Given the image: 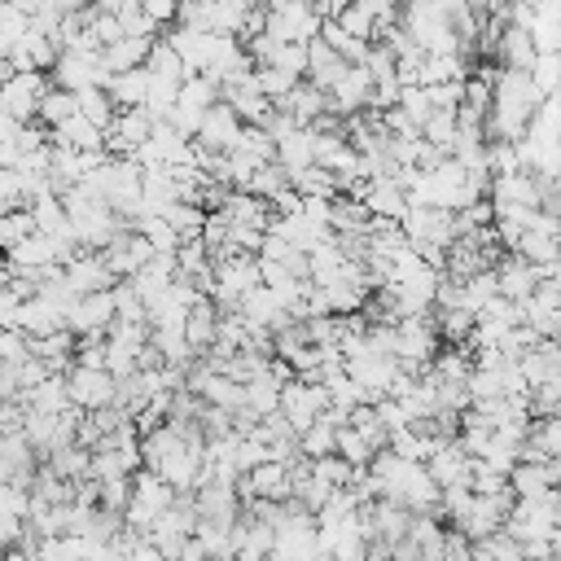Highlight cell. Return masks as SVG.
Wrapping results in <instances>:
<instances>
[{
	"instance_id": "obj_1",
	"label": "cell",
	"mask_w": 561,
	"mask_h": 561,
	"mask_svg": "<svg viewBox=\"0 0 561 561\" xmlns=\"http://www.w3.org/2000/svg\"><path fill=\"white\" fill-rule=\"evenodd\" d=\"M320 22H324V18L316 13V4H307V0H276V4H267L263 31H267L272 39L307 44V39L320 35Z\"/></svg>"
},
{
	"instance_id": "obj_2",
	"label": "cell",
	"mask_w": 561,
	"mask_h": 561,
	"mask_svg": "<svg viewBox=\"0 0 561 561\" xmlns=\"http://www.w3.org/2000/svg\"><path fill=\"white\" fill-rule=\"evenodd\" d=\"M175 500V491L158 478V473H149V469H136L131 473V495H127V508H123V522L131 526V530H140L145 535V526L167 508Z\"/></svg>"
},
{
	"instance_id": "obj_3",
	"label": "cell",
	"mask_w": 561,
	"mask_h": 561,
	"mask_svg": "<svg viewBox=\"0 0 561 561\" xmlns=\"http://www.w3.org/2000/svg\"><path fill=\"white\" fill-rule=\"evenodd\" d=\"M110 70L101 61V53H75V48H61L57 61L48 66V83L53 88H66V92H79V88H105Z\"/></svg>"
},
{
	"instance_id": "obj_4",
	"label": "cell",
	"mask_w": 561,
	"mask_h": 561,
	"mask_svg": "<svg viewBox=\"0 0 561 561\" xmlns=\"http://www.w3.org/2000/svg\"><path fill=\"white\" fill-rule=\"evenodd\" d=\"M324 403H329V394H324V386H320V381H307V377H289V381H280L276 412L289 421V430H294V434H298V430H307V425L324 412Z\"/></svg>"
},
{
	"instance_id": "obj_5",
	"label": "cell",
	"mask_w": 561,
	"mask_h": 561,
	"mask_svg": "<svg viewBox=\"0 0 561 561\" xmlns=\"http://www.w3.org/2000/svg\"><path fill=\"white\" fill-rule=\"evenodd\" d=\"M66 394H70V408L79 412H101L114 403V377L105 368H88V364H70L66 373Z\"/></svg>"
},
{
	"instance_id": "obj_6",
	"label": "cell",
	"mask_w": 561,
	"mask_h": 561,
	"mask_svg": "<svg viewBox=\"0 0 561 561\" xmlns=\"http://www.w3.org/2000/svg\"><path fill=\"white\" fill-rule=\"evenodd\" d=\"M237 500H289V460H259L237 473Z\"/></svg>"
},
{
	"instance_id": "obj_7",
	"label": "cell",
	"mask_w": 561,
	"mask_h": 561,
	"mask_svg": "<svg viewBox=\"0 0 561 561\" xmlns=\"http://www.w3.org/2000/svg\"><path fill=\"white\" fill-rule=\"evenodd\" d=\"M368 96H373V75H368L364 66H346V70L337 75V83L324 92V101H329V110H333L337 118L368 110Z\"/></svg>"
},
{
	"instance_id": "obj_8",
	"label": "cell",
	"mask_w": 561,
	"mask_h": 561,
	"mask_svg": "<svg viewBox=\"0 0 561 561\" xmlns=\"http://www.w3.org/2000/svg\"><path fill=\"white\" fill-rule=\"evenodd\" d=\"M149 127H153V118H149V110H145V105L118 110V114H114V123L105 127V153H110V158H127V153L149 136Z\"/></svg>"
},
{
	"instance_id": "obj_9",
	"label": "cell",
	"mask_w": 561,
	"mask_h": 561,
	"mask_svg": "<svg viewBox=\"0 0 561 561\" xmlns=\"http://www.w3.org/2000/svg\"><path fill=\"white\" fill-rule=\"evenodd\" d=\"M114 320V298L110 289H92V294H79L66 311V329L79 337V333H105Z\"/></svg>"
},
{
	"instance_id": "obj_10",
	"label": "cell",
	"mask_w": 561,
	"mask_h": 561,
	"mask_svg": "<svg viewBox=\"0 0 561 561\" xmlns=\"http://www.w3.org/2000/svg\"><path fill=\"white\" fill-rule=\"evenodd\" d=\"M250 66H254V61H250V53H245V44H241L237 35H215V48H210L202 75H206L210 83H228V79H241Z\"/></svg>"
},
{
	"instance_id": "obj_11",
	"label": "cell",
	"mask_w": 561,
	"mask_h": 561,
	"mask_svg": "<svg viewBox=\"0 0 561 561\" xmlns=\"http://www.w3.org/2000/svg\"><path fill=\"white\" fill-rule=\"evenodd\" d=\"M561 482V465L557 460H517L508 469V491L513 500H535L543 491H552Z\"/></svg>"
},
{
	"instance_id": "obj_12",
	"label": "cell",
	"mask_w": 561,
	"mask_h": 561,
	"mask_svg": "<svg viewBox=\"0 0 561 561\" xmlns=\"http://www.w3.org/2000/svg\"><path fill=\"white\" fill-rule=\"evenodd\" d=\"M35 465H39V456H35V447L22 438V430H18V434H0V482L31 486Z\"/></svg>"
},
{
	"instance_id": "obj_13",
	"label": "cell",
	"mask_w": 561,
	"mask_h": 561,
	"mask_svg": "<svg viewBox=\"0 0 561 561\" xmlns=\"http://www.w3.org/2000/svg\"><path fill=\"white\" fill-rule=\"evenodd\" d=\"M61 276H66V285H70L75 294H92V289H110V285H114V276H110L101 250H79L75 259L61 263Z\"/></svg>"
},
{
	"instance_id": "obj_14",
	"label": "cell",
	"mask_w": 561,
	"mask_h": 561,
	"mask_svg": "<svg viewBox=\"0 0 561 561\" xmlns=\"http://www.w3.org/2000/svg\"><path fill=\"white\" fill-rule=\"evenodd\" d=\"M491 272H495V289H500V298H508V302H522V298L535 289V280H539V267L526 263L522 254H500Z\"/></svg>"
},
{
	"instance_id": "obj_15",
	"label": "cell",
	"mask_w": 561,
	"mask_h": 561,
	"mask_svg": "<svg viewBox=\"0 0 561 561\" xmlns=\"http://www.w3.org/2000/svg\"><path fill=\"white\" fill-rule=\"evenodd\" d=\"M469 460H473V456H465V451L456 447V438H447V443H438V447L425 456V469H430V478H434L438 491H443V486H469Z\"/></svg>"
},
{
	"instance_id": "obj_16",
	"label": "cell",
	"mask_w": 561,
	"mask_h": 561,
	"mask_svg": "<svg viewBox=\"0 0 561 561\" xmlns=\"http://www.w3.org/2000/svg\"><path fill=\"white\" fill-rule=\"evenodd\" d=\"M13 329H18V333H26V342H31V337H44V333H53V329H66V311H61L57 302H48V298L31 294V298H22Z\"/></svg>"
},
{
	"instance_id": "obj_17",
	"label": "cell",
	"mask_w": 561,
	"mask_h": 561,
	"mask_svg": "<svg viewBox=\"0 0 561 561\" xmlns=\"http://www.w3.org/2000/svg\"><path fill=\"white\" fill-rule=\"evenodd\" d=\"M237 131H241V118L224 105V101H215L206 114H202V127H197V145H206V149H215V153H224V149H232L237 145Z\"/></svg>"
},
{
	"instance_id": "obj_18",
	"label": "cell",
	"mask_w": 561,
	"mask_h": 561,
	"mask_svg": "<svg viewBox=\"0 0 561 561\" xmlns=\"http://www.w3.org/2000/svg\"><path fill=\"white\" fill-rule=\"evenodd\" d=\"M215 210H219L228 224H250V228H263V232H267V215H272V206H267L263 197L245 193V188H228Z\"/></svg>"
},
{
	"instance_id": "obj_19",
	"label": "cell",
	"mask_w": 561,
	"mask_h": 561,
	"mask_svg": "<svg viewBox=\"0 0 561 561\" xmlns=\"http://www.w3.org/2000/svg\"><path fill=\"white\" fill-rule=\"evenodd\" d=\"M346 70V61L316 35V39H307V70H302V79L311 83V88H320V92H329L333 83H337V75Z\"/></svg>"
},
{
	"instance_id": "obj_20",
	"label": "cell",
	"mask_w": 561,
	"mask_h": 561,
	"mask_svg": "<svg viewBox=\"0 0 561 561\" xmlns=\"http://www.w3.org/2000/svg\"><path fill=\"white\" fill-rule=\"evenodd\" d=\"M272 110H280V114H289L294 123L311 127V118H316V114H324V110H329V101H324V92H320V88H311L307 79H298V83H294V88H289Z\"/></svg>"
},
{
	"instance_id": "obj_21",
	"label": "cell",
	"mask_w": 561,
	"mask_h": 561,
	"mask_svg": "<svg viewBox=\"0 0 561 561\" xmlns=\"http://www.w3.org/2000/svg\"><path fill=\"white\" fill-rule=\"evenodd\" d=\"M18 399H22L26 412H66L70 408V394H66V377L61 373H48L44 381L18 390Z\"/></svg>"
},
{
	"instance_id": "obj_22",
	"label": "cell",
	"mask_w": 561,
	"mask_h": 561,
	"mask_svg": "<svg viewBox=\"0 0 561 561\" xmlns=\"http://www.w3.org/2000/svg\"><path fill=\"white\" fill-rule=\"evenodd\" d=\"M48 145H66V149H105V131L92 127L83 114H70L66 123L48 127Z\"/></svg>"
},
{
	"instance_id": "obj_23",
	"label": "cell",
	"mask_w": 561,
	"mask_h": 561,
	"mask_svg": "<svg viewBox=\"0 0 561 561\" xmlns=\"http://www.w3.org/2000/svg\"><path fill=\"white\" fill-rule=\"evenodd\" d=\"M145 83H149V70L136 66V70H114L105 79V96L114 101V110H131V105H145Z\"/></svg>"
},
{
	"instance_id": "obj_24",
	"label": "cell",
	"mask_w": 561,
	"mask_h": 561,
	"mask_svg": "<svg viewBox=\"0 0 561 561\" xmlns=\"http://www.w3.org/2000/svg\"><path fill=\"white\" fill-rule=\"evenodd\" d=\"M215 320H219V307L210 298H197L184 316V342L193 346V355H202L210 342H215Z\"/></svg>"
},
{
	"instance_id": "obj_25",
	"label": "cell",
	"mask_w": 561,
	"mask_h": 561,
	"mask_svg": "<svg viewBox=\"0 0 561 561\" xmlns=\"http://www.w3.org/2000/svg\"><path fill=\"white\" fill-rule=\"evenodd\" d=\"M149 44H153V39H145V35H118L114 44L101 48V61H105L110 75H114V70H136V66H145V57H149Z\"/></svg>"
},
{
	"instance_id": "obj_26",
	"label": "cell",
	"mask_w": 561,
	"mask_h": 561,
	"mask_svg": "<svg viewBox=\"0 0 561 561\" xmlns=\"http://www.w3.org/2000/svg\"><path fill=\"white\" fill-rule=\"evenodd\" d=\"M215 101H219V83H210L206 75H184V79H180V92H175V105H180V110L206 114Z\"/></svg>"
},
{
	"instance_id": "obj_27",
	"label": "cell",
	"mask_w": 561,
	"mask_h": 561,
	"mask_svg": "<svg viewBox=\"0 0 561 561\" xmlns=\"http://www.w3.org/2000/svg\"><path fill=\"white\" fill-rule=\"evenodd\" d=\"M289 188H294L298 197H324V202H333V197H337V175L311 162V167H302V171L289 175Z\"/></svg>"
},
{
	"instance_id": "obj_28",
	"label": "cell",
	"mask_w": 561,
	"mask_h": 561,
	"mask_svg": "<svg viewBox=\"0 0 561 561\" xmlns=\"http://www.w3.org/2000/svg\"><path fill=\"white\" fill-rule=\"evenodd\" d=\"M75 114H83L92 127L105 131V127L114 123L118 110H114V101L105 96V88H79V92H75Z\"/></svg>"
},
{
	"instance_id": "obj_29",
	"label": "cell",
	"mask_w": 561,
	"mask_h": 561,
	"mask_svg": "<svg viewBox=\"0 0 561 561\" xmlns=\"http://www.w3.org/2000/svg\"><path fill=\"white\" fill-rule=\"evenodd\" d=\"M88 447H79V443H66V447H57V451H48L44 456V465L57 473V478H66V482H79V478H88Z\"/></svg>"
},
{
	"instance_id": "obj_30",
	"label": "cell",
	"mask_w": 561,
	"mask_h": 561,
	"mask_svg": "<svg viewBox=\"0 0 561 561\" xmlns=\"http://www.w3.org/2000/svg\"><path fill=\"white\" fill-rule=\"evenodd\" d=\"M425 145H434L438 153H451L456 145V110H430V118L416 127Z\"/></svg>"
},
{
	"instance_id": "obj_31",
	"label": "cell",
	"mask_w": 561,
	"mask_h": 561,
	"mask_svg": "<svg viewBox=\"0 0 561 561\" xmlns=\"http://www.w3.org/2000/svg\"><path fill=\"white\" fill-rule=\"evenodd\" d=\"M70 114H75V92H66V88H53V83H48V92L35 101V123L57 127V123H66Z\"/></svg>"
},
{
	"instance_id": "obj_32",
	"label": "cell",
	"mask_w": 561,
	"mask_h": 561,
	"mask_svg": "<svg viewBox=\"0 0 561 561\" xmlns=\"http://www.w3.org/2000/svg\"><path fill=\"white\" fill-rule=\"evenodd\" d=\"M333 434H337V425H329L324 416H316L307 430H298V456H329L333 451Z\"/></svg>"
},
{
	"instance_id": "obj_33",
	"label": "cell",
	"mask_w": 561,
	"mask_h": 561,
	"mask_svg": "<svg viewBox=\"0 0 561 561\" xmlns=\"http://www.w3.org/2000/svg\"><path fill=\"white\" fill-rule=\"evenodd\" d=\"M131 232H140L153 250H175V241H180L175 228L167 224V215H136L131 219Z\"/></svg>"
},
{
	"instance_id": "obj_34",
	"label": "cell",
	"mask_w": 561,
	"mask_h": 561,
	"mask_svg": "<svg viewBox=\"0 0 561 561\" xmlns=\"http://www.w3.org/2000/svg\"><path fill=\"white\" fill-rule=\"evenodd\" d=\"M333 451H337L351 469H364V465L373 460V447H368L351 425H337V434H333Z\"/></svg>"
},
{
	"instance_id": "obj_35",
	"label": "cell",
	"mask_w": 561,
	"mask_h": 561,
	"mask_svg": "<svg viewBox=\"0 0 561 561\" xmlns=\"http://www.w3.org/2000/svg\"><path fill=\"white\" fill-rule=\"evenodd\" d=\"M307 469H311L320 482H329L333 491H337V486H351V478H355V469H351L337 451H329V456H311V460H307Z\"/></svg>"
},
{
	"instance_id": "obj_36",
	"label": "cell",
	"mask_w": 561,
	"mask_h": 561,
	"mask_svg": "<svg viewBox=\"0 0 561 561\" xmlns=\"http://www.w3.org/2000/svg\"><path fill=\"white\" fill-rule=\"evenodd\" d=\"M346 35H355V39H368L373 44V31H377V22H373V13L359 4V0H346L342 9H337V18H333Z\"/></svg>"
},
{
	"instance_id": "obj_37",
	"label": "cell",
	"mask_w": 561,
	"mask_h": 561,
	"mask_svg": "<svg viewBox=\"0 0 561 561\" xmlns=\"http://www.w3.org/2000/svg\"><path fill=\"white\" fill-rule=\"evenodd\" d=\"M250 75H254V88H259V96H267L272 105H276V101H280V96H285V92L298 83L294 75H285V70H276V66H254Z\"/></svg>"
},
{
	"instance_id": "obj_38",
	"label": "cell",
	"mask_w": 561,
	"mask_h": 561,
	"mask_svg": "<svg viewBox=\"0 0 561 561\" xmlns=\"http://www.w3.org/2000/svg\"><path fill=\"white\" fill-rule=\"evenodd\" d=\"M162 215H167V224L175 228V237H197V232H202V219H206V210L193 206V202H171Z\"/></svg>"
},
{
	"instance_id": "obj_39",
	"label": "cell",
	"mask_w": 561,
	"mask_h": 561,
	"mask_svg": "<svg viewBox=\"0 0 561 561\" xmlns=\"http://www.w3.org/2000/svg\"><path fill=\"white\" fill-rule=\"evenodd\" d=\"M31 232H35V224H31V210H26V206L0 210V254H4L9 245H18L22 237H31Z\"/></svg>"
},
{
	"instance_id": "obj_40",
	"label": "cell",
	"mask_w": 561,
	"mask_h": 561,
	"mask_svg": "<svg viewBox=\"0 0 561 561\" xmlns=\"http://www.w3.org/2000/svg\"><path fill=\"white\" fill-rule=\"evenodd\" d=\"M267 66H276V70H285V75L302 79V70H307V44H289V39H276V48H272Z\"/></svg>"
},
{
	"instance_id": "obj_41",
	"label": "cell",
	"mask_w": 561,
	"mask_h": 561,
	"mask_svg": "<svg viewBox=\"0 0 561 561\" xmlns=\"http://www.w3.org/2000/svg\"><path fill=\"white\" fill-rule=\"evenodd\" d=\"M394 110L421 127V123L430 118V96H425V88H421V83H403V88H399V101H394Z\"/></svg>"
},
{
	"instance_id": "obj_42",
	"label": "cell",
	"mask_w": 561,
	"mask_h": 561,
	"mask_svg": "<svg viewBox=\"0 0 561 561\" xmlns=\"http://www.w3.org/2000/svg\"><path fill=\"white\" fill-rule=\"evenodd\" d=\"M145 70H153V75H171V79H184V66H180V57L171 53V44L158 35L153 44H149V57H145Z\"/></svg>"
},
{
	"instance_id": "obj_43",
	"label": "cell",
	"mask_w": 561,
	"mask_h": 561,
	"mask_svg": "<svg viewBox=\"0 0 561 561\" xmlns=\"http://www.w3.org/2000/svg\"><path fill=\"white\" fill-rule=\"evenodd\" d=\"M285 184H289V175H285V171H280L276 162H263V167H259V171L250 175L245 193H254V197H263V202H267V197H272L276 188H285Z\"/></svg>"
},
{
	"instance_id": "obj_44",
	"label": "cell",
	"mask_w": 561,
	"mask_h": 561,
	"mask_svg": "<svg viewBox=\"0 0 561 561\" xmlns=\"http://www.w3.org/2000/svg\"><path fill=\"white\" fill-rule=\"evenodd\" d=\"M460 83H465V79H447V83H425L430 110H456V105H460Z\"/></svg>"
},
{
	"instance_id": "obj_45",
	"label": "cell",
	"mask_w": 561,
	"mask_h": 561,
	"mask_svg": "<svg viewBox=\"0 0 561 561\" xmlns=\"http://www.w3.org/2000/svg\"><path fill=\"white\" fill-rule=\"evenodd\" d=\"M18 206H26L22 175H18V171H9V167H0V210H18Z\"/></svg>"
},
{
	"instance_id": "obj_46",
	"label": "cell",
	"mask_w": 561,
	"mask_h": 561,
	"mask_svg": "<svg viewBox=\"0 0 561 561\" xmlns=\"http://www.w3.org/2000/svg\"><path fill=\"white\" fill-rule=\"evenodd\" d=\"M26 355H31L26 333H18V329H0V364H18V359H26Z\"/></svg>"
},
{
	"instance_id": "obj_47",
	"label": "cell",
	"mask_w": 561,
	"mask_h": 561,
	"mask_svg": "<svg viewBox=\"0 0 561 561\" xmlns=\"http://www.w3.org/2000/svg\"><path fill=\"white\" fill-rule=\"evenodd\" d=\"M140 4V13L149 18V22H158L162 31L175 22V9H180V0H136Z\"/></svg>"
},
{
	"instance_id": "obj_48",
	"label": "cell",
	"mask_w": 561,
	"mask_h": 561,
	"mask_svg": "<svg viewBox=\"0 0 561 561\" xmlns=\"http://www.w3.org/2000/svg\"><path fill=\"white\" fill-rule=\"evenodd\" d=\"M359 4L373 13V22H377V26L399 22V9H403V0H359Z\"/></svg>"
},
{
	"instance_id": "obj_49",
	"label": "cell",
	"mask_w": 561,
	"mask_h": 561,
	"mask_svg": "<svg viewBox=\"0 0 561 561\" xmlns=\"http://www.w3.org/2000/svg\"><path fill=\"white\" fill-rule=\"evenodd\" d=\"M118 561H167V557H162V552H158V548H153L149 539H140V543H136L131 552H123Z\"/></svg>"
},
{
	"instance_id": "obj_50",
	"label": "cell",
	"mask_w": 561,
	"mask_h": 561,
	"mask_svg": "<svg viewBox=\"0 0 561 561\" xmlns=\"http://www.w3.org/2000/svg\"><path fill=\"white\" fill-rule=\"evenodd\" d=\"M18 394V381H13V368L9 364H0V403L4 399H13Z\"/></svg>"
},
{
	"instance_id": "obj_51",
	"label": "cell",
	"mask_w": 561,
	"mask_h": 561,
	"mask_svg": "<svg viewBox=\"0 0 561 561\" xmlns=\"http://www.w3.org/2000/svg\"><path fill=\"white\" fill-rule=\"evenodd\" d=\"M48 4H53L57 13H75V9H83L88 0H48Z\"/></svg>"
}]
</instances>
